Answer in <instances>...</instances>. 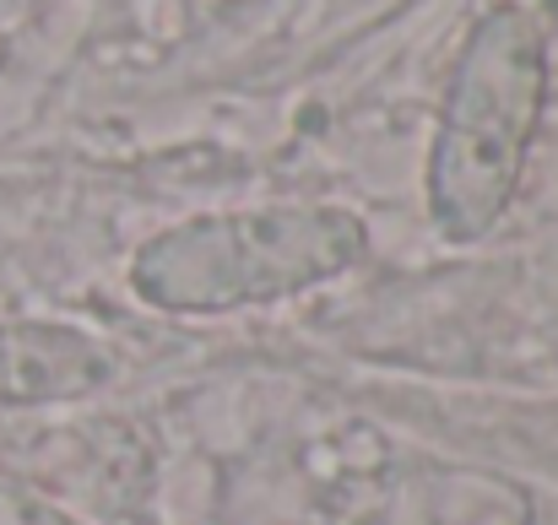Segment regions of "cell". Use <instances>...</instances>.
<instances>
[{
	"label": "cell",
	"instance_id": "4",
	"mask_svg": "<svg viewBox=\"0 0 558 525\" xmlns=\"http://www.w3.org/2000/svg\"><path fill=\"white\" fill-rule=\"evenodd\" d=\"M0 525H82L71 510H60L54 499H44L33 483L0 472Z\"/></svg>",
	"mask_w": 558,
	"mask_h": 525
},
{
	"label": "cell",
	"instance_id": "2",
	"mask_svg": "<svg viewBox=\"0 0 558 525\" xmlns=\"http://www.w3.org/2000/svg\"><path fill=\"white\" fill-rule=\"evenodd\" d=\"M369 255L348 206H250L153 233L131 255V288L169 315H228L310 293Z\"/></svg>",
	"mask_w": 558,
	"mask_h": 525
},
{
	"label": "cell",
	"instance_id": "5",
	"mask_svg": "<svg viewBox=\"0 0 558 525\" xmlns=\"http://www.w3.org/2000/svg\"><path fill=\"white\" fill-rule=\"evenodd\" d=\"M521 5H526L543 27H554V22H558V0H521Z\"/></svg>",
	"mask_w": 558,
	"mask_h": 525
},
{
	"label": "cell",
	"instance_id": "3",
	"mask_svg": "<svg viewBox=\"0 0 558 525\" xmlns=\"http://www.w3.org/2000/svg\"><path fill=\"white\" fill-rule=\"evenodd\" d=\"M120 363L98 337L60 320H0V406H60L114 384Z\"/></svg>",
	"mask_w": 558,
	"mask_h": 525
},
{
	"label": "cell",
	"instance_id": "1",
	"mask_svg": "<svg viewBox=\"0 0 558 525\" xmlns=\"http://www.w3.org/2000/svg\"><path fill=\"white\" fill-rule=\"evenodd\" d=\"M548 103V27L521 5H488L456 65L428 142V222L445 244H477L510 211Z\"/></svg>",
	"mask_w": 558,
	"mask_h": 525
}]
</instances>
